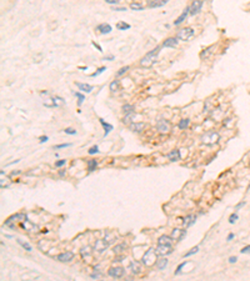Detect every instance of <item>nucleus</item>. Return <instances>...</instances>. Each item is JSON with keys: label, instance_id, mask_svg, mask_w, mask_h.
Returning <instances> with one entry per match:
<instances>
[{"label": "nucleus", "instance_id": "34", "mask_svg": "<svg viewBox=\"0 0 250 281\" xmlns=\"http://www.w3.org/2000/svg\"><path fill=\"white\" fill-rule=\"evenodd\" d=\"M130 8H131L133 10H138V11L143 10V5H141L140 3H131V4H130Z\"/></svg>", "mask_w": 250, "mask_h": 281}, {"label": "nucleus", "instance_id": "53", "mask_svg": "<svg viewBox=\"0 0 250 281\" xmlns=\"http://www.w3.org/2000/svg\"><path fill=\"white\" fill-rule=\"evenodd\" d=\"M233 239H234V234H229V235H228V241L233 240Z\"/></svg>", "mask_w": 250, "mask_h": 281}, {"label": "nucleus", "instance_id": "18", "mask_svg": "<svg viewBox=\"0 0 250 281\" xmlns=\"http://www.w3.org/2000/svg\"><path fill=\"white\" fill-rule=\"evenodd\" d=\"M180 151L179 150H173V151H170L169 154H168V159L170 160V161H178V160H180Z\"/></svg>", "mask_w": 250, "mask_h": 281}, {"label": "nucleus", "instance_id": "55", "mask_svg": "<svg viewBox=\"0 0 250 281\" xmlns=\"http://www.w3.org/2000/svg\"><path fill=\"white\" fill-rule=\"evenodd\" d=\"M20 173H22V171H20V170H18V171H13V173H11V176H15V175H19V174H20Z\"/></svg>", "mask_w": 250, "mask_h": 281}, {"label": "nucleus", "instance_id": "26", "mask_svg": "<svg viewBox=\"0 0 250 281\" xmlns=\"http://www.w3.org/2000/svg\"><path fill=\"white\" fill-rule=\"evenodd\" d=\"M189 124H190V120H189V119H181V120L179 121V124H178V127H179L180 130H185V129L189 126Z\"/></svg>", "mask_w": 250, "mask_h": 281}, {"label": "nucleus", "instance_id": "29", "mask_svg": "<svg viewBox=\"0 0 250 281\" xmlns=\"http://www.w3.org/2000/svg\"><path fill=\"white\" fill-rule=\"evenodd\" d=\"M117 29H118V30H126V29H130V25L126 24L125 21H119V23L117 24Z\"/></svg>", "mask_w": 250, "mask_h": 281}, {"label": "nucleus", "instance_id": "51", "mask_svg": "<svg viewBox=\"0 0 250 281\" xmlns=\"http://www.w3.org/2000/svg\"><path fill=\"white\" fill-rule=\"evenodd\" d=\"M114 10H117V11H125L126 8H114Z\"/></svg>", "mask_w": 250, "mask_h": 281}, {"label": "nucleus", "instance_id": "33", "mask_svg": "<svg viewBox=\"0 0 250 281\" xmlns=\"http://www.w3.org/2000/svg\"><path fill=\"white\" fill-rule=\"evenodd\" d=\"M54 104H55V107H58V106H63V105H64V100H63L62 98H59V96H55V98H54Z\"/></svg>", "mask_w": 250, "mask_h": 281}, {"label": "nucleus", "instance_id": "42", "mask_svg": "<svg viewBox=\"0 0 250 281\" xmlns=\"http://www.w3.org/2000/svg\"><path fill=\"white\" fill-rule=\"evenodd\" d=\"M129 70V66H124V68H121L118 72H117V76H120V75H123V74H125L126 71Z\"/></svg>", "mask_w": 250, "mask_h": 281}, {"label": "nucleus", "instance_id": "41", "mask_svg": "<svg viewBox=\"0 0 250 281\" xmlns=\"http://www.w3.org/2000/svg\"><path fill=\"white\" fill-rule=\"evenodd\" d=\"M64 131H65V134H68V135H75L76 134V130H74L71 127H66Z\"/></svg>", "mask_w": 250, "mask_h": 281}, {"label": "nucleus", "instance_id": "1", "mask_svg": "<svg viewBox=\"0 0 250 281\" xmlns=\"http://www.w3.org/2000/svg\"><path fill=\"white\" fill-rule=\"evenodd\" d=\"M160 53V48L157 46L155 49H153L151 51H149L144 58L140 60V65L143 68H151L154 64L157 63V59H158V55Z\"/></svg>", "mask_w": 250, "mask_h": 281}, {"label": "nucleus", "instance_id": "27", "mask_svg": "<svg viewBox=\"0 0 250 281\" xmlns=\"http://www.w3.org/2000/svg\"><path fill=\"white\" fill-rule=\"evenodd\" d=\"M97 166H98V162H97V160H89L88 161V171H94L95 169H97Z\"/></svg>", "mask_w": 250, "mask_h": 281}, {"label": "nucleus", "instance_id": "11", "mask_svg": "<svg viewBox=\"0 0 250 281\" xmlns=\"http://www.w3.org/2000/svg\"><path fill=\"white\" fill-rule=\"evenodd\" d=\"M129 267H130L131 272H133V274H135V275H139V274L141 272V264H140L139 261H137V260L131 261V262H130V265H129Z\"/></svg>", "mask_w": 250, "mask_h": 281}, {"label": "nucleus", "instance_id": "2", "mask_svg": "<svg viewBox=\"0 0 250 281\" xmlns=\"http://www.w3.org/2000/svg\"><path fill=\"white\" fill-rule=\"evenodd\" d=\"M219 139H220L219 134L216 133V131H213V130L206 131V133H204V134L201 135V138H200L201 142L205 144V145H209V146L216 144V142L219 141Z\"/></svg>", "mask_w": 250, "mask_h": 281}, {"label": "nucleus", "instance_id": "21", "mask_svg": "<svg viewBox=\"0 0 250 281\" xmlns=\"http://www.w3.org/2000/svg\"><path fill=\"white\" fill-rule=\"evenodd\" d=\"M173 239L171 236H168V235H163L159 237L158 240V244H161V245H171V242H173Z\"/></svg>", "mask_w": 250, "mask_h": 281}, {"label": "nucleus", "instance_id": "20", "mask_svg": "<svg viewBox=\"0 0 250 281\" xmlns=\"http://www.w3.org/2000/svg\"><path fill=\"white\" fill-rule=\"evenodd\" d=\"M168 259L166 257H160V259H158L157 260V262H155V265H157V267L159 269V270H164L166 266H168Z\"/></svg>", "mask_w": 250, "mask_h": 281}, {"label": "nucleus", "instance_id": "46", "mask_svg": "<svg viewBox=\"0 0 250 281\" xmlns=\"http://www.w3.org/2000/svg\"><path fill=\"white\" fill-rule=\"evenodd\" d=\"M65 162H66V160H59V161L55 162V166L56 167H62L63 165H65Z\"/></svg>", "mask_w": 250, "mask_h": 281}, {"label": "nucleus", "instance_id": "25", "mask_svg": "<svg viewBox=\"0 0 250 281\" xmlns=\"http://www.w3.org/2000/svg\"><path fill=\"white\" fill-rule=\"evenodd\" d=\"M125 249H126V244H119V245H117V246L114 248V254L115 255H119V254L124 252Z\"/></svg>", "mask_w": 250, "mask_h": 281}, {"label": "nucleus", "instance_id": "28", "mask_svg": "<svg viewBox=\"0 0 250 281\" xmlns=\"http://www.w3.org/2000/svg\"><path fill=\"white\" fill-rule=\"evenodd\" d=\"M123 111L125 112L126 115H129V114H134V106L133 105H124L123 106Z\"/></svg>", "mask_w": 250, "mask_h": 281}, {"label": "nucleus", "instance_id": "6", "mask_svg": "<svg viewBox=\"0 0 250 281\" xmlns=\"http://www.w3.org/2000/svg\"><path fill=\"white\" fill-rule=\"evenodd\" d=\"M203 4H204L203 0H194L193 4L190 5V14H191V15H196V14H199L200 10H201V8H203Z\"/></svg>", "mask_w": 250, "mask_h": 281}, {"label": "nucleus", "instance_id": "17", "mask_svg": "<svg viewBox=\"0 0 250 281\" xmlns=\"http://www.w3.org/2000/svg\"><path fill=\"white\" fill-rule=\"evenodd\" d=\"M168 2H169V0H151V2H149L148 6H149V8H161V6H164Z\"/></svg>", "mask_w": 250, "mask_h": 281}, {"label": "nucleus", "instance_id": "13", "mask_svg": "<svg viewBox=\"0 0 250 281\" xmlns=\"http://www.w3.org/2000/svg\"><path fill=\"white\" fill-rule=\"evenodd\" d=\"M20 226L23 228V229H25V230H28V231H35L38 228L35 226L34 224H31L28 219H24V221L20 224Z\"/></svg>", "mask_w": 250, "mask_h": 281}, {"label": "nucleus", "instance_id": "37", "mask_svg": "<svg viewBox=\"0 0 250 281\" xmlns=\"http://www.w3.org/2000/svg\"><path fill=\"white\" fill-rule=\"evenodd\" d=\"M211 49H213V46H209L208 49H205L204 51H201V53H200V58H201V59L206 58V56H208V54H209V53L211 51Z\"/></svg>", "mask_w": 250, "mask_h": 281}, {"label": "nucleus", "instance_id": "16", "mask_svg": "<svg viewBox=\"0 0 250 281\" xmlns=\"http://www.w3.org/2000/svg\"><path fill=\"white\" fill-rule=\"evenodd\" d=\"M129 127L131 131H134V133H141L145 127V124L144 123H133Z\"/></svg>", "mask_w": 250, "mask_h": 281}, {"label": "nucleus", "instance_id": "35", "mask_svg": "<svg viewBox=\"0 0 250 281\" xmlns=\"http://www.w3.org/2000/svg\"><path fill=\"white\" fill-rule=\"evenodd\" d=\"M74 95L79 99V100H78V104H79V105H81V104H83V101H84V99H85V96L83 95V94H80V92H74Z\"/></svg>", "mask_w": 250, "mask_h": 281}, {"label": "nucleus", "instance_id": "15", "mask_svg": "<svg viewBox=\"0 0 250 281\" xmlns=\"http://www.w3.org/2000/svg\"><path fill=\"white\" fill-rule=\"evenodd\" d=\"M189 14H190V6L185 8V10H184V11L180 14V16L175 21H174V24H175V25H179V24H181V23L185 20V19H186V16H188Z\"/></svg>", "mask_w": 250, "mask_h": 281}, {"label": "nucleus", "instance_id": "4", "mask_svg": "<svg viewBox=\"0 0 250 281\" xmlns=\"http://www.w3.org/2000/svg\"><path fill=\"white\" fill-rule=\"evenodd\" d=\"M193 35H194V30L191 29V28H183L181 30L178 31V34H177V39H178V40L186 41V40L190 39V37H193Z\"/></svg>", "mask_w": 250, "mask_h": 281}, {"label": "nucleus", "instance_id": "7", "mask_svg": "<svg viewBox=\"0 0 250 281\" xmlns=\"http://www.w3.org/2000/svg\"><path fill=\"white\" fill-rule=\"evenodd\" d=\"M108 274H109V276H111L114 279H120L124 276L125 271L123 267H111V269H109Z\"/></svg>", "mask_w": 250, "mask_h": 281}, {"label": "nucleus", "instance_id": "50", "mask_svg": "<svg viewBox=\"0 0 250 281\" xmlns=\"http://www.w3.org/2000/svg\"><path fill=\"white\" fill-rule=\"evenodd\" d=\"M106 3H109V4H117L118 3V0H105Z\"/></svg>", "mask_w": 250, "mask_h": 281}, {"label": "nucleus", "instance_id": "45", "mask_svg": "<svg viewBox=\"0 0 250 281\" xmlns=\"http://www.w3.org/2000/svg\"><path fill=\"white\" fill-rule=\"evenodd\" d=\"M240 252H241V254H250V245L243 248V249L240 250Z\"/></svg>", "mask_w": 250, "mask_h": 281}, {"label": "nucleus", "instance_id": "3", "mask_svg": "<svg viewBox=\"0 0 250 281\" xmlns=\"http://www.w3.org/2000/svg\"><path fill=\"white\" fill-rule=\"evenodd\" d=\"M157 251L155 250H154V249H149L144 255H143V257H141V262H143V264L145 265V266H153L154 264H155V260H158L157 259Z\"/></svg>", "mask_w": 250, "mask_h": 281}, {"label": "nucleus", "instance_id": "24", "mask_svg": "<svg viewBox=\"0 0 250 281\" xmlns=\"http://www.w3.org/2000/svg\"><path fill=\"white\" fill-rule=\"evenodd\" d=\"M99 121H100V124H101V126L104 127V130H105V134H104V136H106L110 131L113 130V125H110V124H108V123H105L104 121V119H99Z\"/></svg>", "mask_w": 250, "mask_h": 281}, {"label": "nucleus", "instance_id": "36", "mask_svg": "<svg viewBox=\"0 0 250 281\" xmlns=\"http://www.w3.org/2000/svg\"><path fill=\"white\" fill-rule=\"evenodd\" d=\"M199 251V246H195V248H193L190 251H188L186 254H185V257H189V256H191V255H194V254H196Z\"/></svg>", "mask_w": 250, "mask_h": 281}, {"label": "nucleus", "instance_id": "30", "mask_svg": "<svg viewBox=\"0 0 250 281\" xmlns=\"http://www.w3.org/2000/svg\"><path fill=\"white\" fill-rule=\"evenodd\" d=\"M18 241V244H19V245H20L23 249H25L26 251H31L33 249H31V246L29 245V244L28 242H24V241H22V240H16Z\"/></svg>", "mask_w": 250, "mask_h": 281}, {"label": "nucleus", "instance_id": "8", "mask_svg": "<svg viewBox=\"0 0 250 281\" xmlns=\"http://www.w3.org/2000/svg\"><path fill=\"white\" fill-rule=\"evenodd\" d=\"M155 251H157L158 255L164 256V255L171 254L173 250H171V245H161V244H158V248L155 249Z\"/></svg>", "mask_w": 250, "mask_h": 281}, {"label": "nucleus", "instance_id": "58", "mask_svg": "<svg viewBox=\"0 0 250 281\" xmlns=\"http://www.w3.org/2000/svg\"><path fill=\"white\" fill-rule=\"evenodd\" d=\"M249 189H250V184H249Z\"/></svg>", "mask_w": 250, "mask_h": 281}, {"label": "nucleus", "instance_id": "39", "mask_svg": "<svg viewBox=\"0 0 250 281\" xmlns=\"http://www.w3.org/2000/svg\"><path fill=\"white\" fill-rule=\"evenodd\" d=\"M105 70H106V68H104V66H103V68H100V69H99L97 72H93V74L90 75V76H91V78H95V76H98V75H100L101 72H104Z\"/></svg>", "mask_w": 250, "mask_h": 281}, {"label": "nucleus", "instance_id": "40", "mask_svg": "<svg viewBox=\"0 0 250 281\" xmlns=\"http://www.w3.org/2000/svg\"><path fill=\"white\" fill-rule=\"evenodd\" d=\"M236 220H238V214H236V213H234V214L230 215V217H229V222H230V224H234Z\"/></svg>", "mask_w": 250, "mask_h": 281}, {"label": "nucleus", "instance_id": "47", "mask_svg": "<svg viewBox=\"0 0 250 281\" xmlns=\"http://www.w3.org/2000/svg\"><path fill=\"white\" fill-rule=\"evenodd\" d=\"M90 277H93V279H98V277H100V272H93V274L90 275Z\"/></svg>", "mask_w": 250, "mask_h": 281}, {"label": "nucleus", "instance_id": "9", "mask_svg": "<svg viewBox=\"0 0 250 281\" xmlns=\"http://www.w3.org/2000/svg\"><path fill=\"white\" fill-rule=\"evenodd\" d=\"M108 246H109V242L108 241H105V240H97V241H95L94 249L97 250L98 252H103V251H105L108 249Z\"/></svg>", "mask_w": 250, "mask_h": 281}, {"label": "nucleus", "instance_id": "12", "mask_svg": "<svg viewBox=\"0 0 250 281\" xmlns=\"http://www.w3.org/2000/svg\"><path fill=\"white\" fill-rule=\"evenodd\" d=\"M185 234H186V231L185 230H181V229H174L171 231V237L174 239V240H177V241H180L184 236H185Z\"/></svg>", "mask_w": 250, "mask_h": 281}, {"label": "nucleus", "instance_id": "32", "mask_svg": "<svg viewBox=\"0 0 250 281\" xmlns=\"http://www.w3.org/2000/svg\"><path fill=\"white\" fill-rule=\"evenodd\" d=\"M0 185H2V189H4V187H9L10 185V181L9 179H4V175H2V180H0Z\"/></svg>", "mask_w": 250, "mask_h": 281}, {"label": "nucleus", "instance_id": "19", "mask_svg": "<svg viewBox=\"0 0 250 281\" xmlns=\"http://www.w3.org/2000/svg\"><path fill=\"white\" fill-rule=\"evenodd\" d=\"M195 220H196V216L195 215H188L185 219H184V228L186 229V228H189V226H191V225H193L194 222H195Z\"/></svg>", "mask_w": 250, "mask_h": 281}, {"label": "nucleus", "instance_id": "52", "mask_svg": "<svg viewBox=\"0 0 250 281\" xmlns=\"http://www.w3.org/2000/svg\"><path fill=\"white\" fill-rule=\"evenodd\" d=\"M93 45H94V46H95V48H97V49H98V50H99V51H103V49H101V46H99V45H98V44H95V43H93Z\"/></svg>", "mask_w": 250, "mask_h": 281}, {"label": "nucleus", "instance_id": "48", "mask_svg": "<svg viewBox=\"0 0 250 281\" xmlns=\"http://www.w3.org/2000/svg\"><path fill=\"white\" fill-rule=\"evenodd\" d=\"M236 256H232V257H229V262L230 264H234V262H236Z\"/></svg>", "mask_w": 250, "mask_h": 281}, {"label": "nucleus", "instance_id": "22", "mask_svg": "<svg viewBox=\"0 0 250 281\" xmlns=\"http://www.w3.org/2000/svg\"><path fill=\"white\" fill-rule=\"evenodd\" d=\"M97 30H99L101 34H109L113 29H111V25H109V24H100V25H98L97 26Z\"/></svg>", "mask_w": 250, "mask_h": 281}, {"label": "nucleus", "instance_id": "14", "mask_svg": "<svg viewBox=\"0 0 250 281\" xmlns=\"http://www.w3.org/2000/svg\"><path fill=\"white\" fill-rule=\"evenodd\" d=\"M178 45V39L177 37H168V39L163 43L164 48H177Z\"/></svg>", "mask_w": 250, "mask_h": 281}, {"label": "nucleus", "instance_id": "31", "mask_svg": "<svg viewBox=\"0 0 250 281\" xmlns=\"http://www.w3.org/2000/svg\"><path fill=\"white\" fill-rule=\"evenodd\" d=\"M119 86H120L119 80H114V81L110 84V90H111V91H118V90H119Z\"/></svg>", "mask_w": 250, "mask_h": 281}, {"label": "nucleus", "instance_id": "5", "mask_svg": "<svg viewBox=\"0 0 250 281\" xmlns=\"http://www.w3.org/2000/svg\"><path fill=\"white\" fill-rule=\"evenodd\" d=\"M157 129L160 131L161 134H168L169 131H170V123H169V120L159 119L158 123H157Z\"/></svg>", "mask_w": 250, "mask_h": 281}, {"label": "nucleus", "instance_id": "38", "mask_svg": "<svg viewBox=\"0 0 250 281\" xmlns=\"http://www.w3.org/2000/svg\"><path fill=\"white\" fill-rule=\"evenodd\" d=\"M90 155H94V154H97V153H99V147L95 145V146H91L90 149H89V151H88Z\"/></svg>", "mask_w": 250, "mask_h": 281}, {"label": "nucleus", "instance_id": "44", "mask_svg": "<svg viewBox=\"0 0 250 281\" xmlns=\"http://www.w3.org/2000/svg\"><path fill=\"white\" fill-rule=\"evenodd\" d=\"M186 265V262H181V264L178 266V269H177V271H175V275H178V274H180V271H181V269L184 267Z\"/></svg>", "mask_w": 250, "mask_h": 281}, {"label": "nucleus", "instance_id": "49", "mask_svg": "<svg viewBox=\"0 0 250 281\" xmlns=\"http://www.w3.org/2000/svg\"><path fill=\"white\" fill-rule=\"evenodd\" d=\"M244 205H245V202H244V201H241V202H239V204H238V205H236V208H235V210H239V209H240V208H241V206H244Z\"/></svg>", "mask_w": 250, "mask_h": 281}, {"label": "nucleus", "instance_id": "54", "mask_svg": "<svg viewBox=\"0 0 250 281\" xmlns=\"http://www.w3.org/2000/svg\"><path fill=\"white\" fill-rule=\"evenodd\" d=\"M46 140H48V136H42L40 138V142H45Z\"/></svg>", "mask_w": 250, "mask_h": 281}, {"label": "nucleus", "instance_id": "56", "mask_svg": "<svg viewBox=\"0 0 250 281\" xmlns=\"http://www.w3.org/2000/svg\"><path fill=\"white\" fill-rule=\"evenodd\" d=\"M114 59V56L110 55V56H106V58H104V60H113Z\"/></svg>", "mask_w": 250, "mask_h": 281}, {"label": "nucleus", "instance_id": "23", "mask_svg": "<svg viewBox=\"0 0 250 281\" xmlns=\"http://www.w3.org/2000/svg\"><path fill=\"white\" fill-rule=\"evenodd\" d=\"M75 85L79 88V90L84 91V92H90L93 90V86L89 84H84V83H75Z\"/></svg>", "mask_w": 250, "mask_h": 281}, {"label": "nucleus", "instance_id": "43", "mask_svg": "<svg viewBox=\"0 0 250 281\" xmlns=\"http://www.w3.org/2000/svg\"><path fill=\"white\" fill-rule=\"evenodd\" d=\"M69 146H71V144H70V142H65V144L56 145V146H55V149L58 150V149H64V147H69Z\"/></svg>", "mask_w": 250, "mask_h": 281}, {"label": "nucleus", "instance_id": "10", "mask_svg": "<svg viewBox=\"0 0 250 281\" xmlns=\"http://www.w3.org/2000/svg\"><path fill=\"white\" fill-rule=\"evenodd\" d=\"M56 259L59 260L60 262H69V261H71V260L74 259V252H71V251H65V252H62V254L58 255V257H56Z\"/></svg>", "mask_w": 250, "mask_h": 281}, {"label": "nucleus", "instance_id": "57", "mask_svg": "<svg viewBox=\"0 0 250 281\" xmlns=\"http://www.w3.org/2000/svg\"><path fill=\"white\" fill-rule=\"evenodd\" d=\"M59 175H60V176H64V175H65V170H60V171H59Z\"/></svg>", "mask_w": 250, "mask_h": 281}]
</instances>
